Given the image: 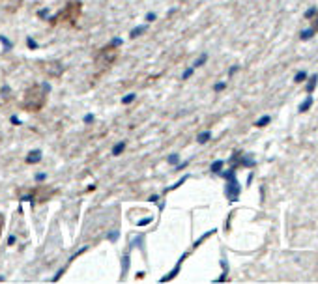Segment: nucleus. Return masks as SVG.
Segmentation results:
<instances>
[{
	"label": "nucleus",
	"instance_id": "nucleus-1",
	"mask_svg": "<svg viewBox=\"0 0 318 284\" xmlns=\"http://www.w3.org/2000/svg\"><path fill=\"white\" fill-rule=\"evenodd\" d=\"M47 96H49V86L36 82V84L28 86L25 93H23V101H21V111L25 113H41L43 107L47 105Z\"/></svg>",
	"mask_w": 318,
	"mask_h": 284
},
{
	"label": "nucleus",
	"instance_id": "nucleus-2",
	"mask_svg": "<svg viewBox=\"0 0 318 284\" xmlns=\"http://www.w3.org/2000/svg\"><path fill=\"white\" fill-rule=\"evenodd\" d=\"M81 17H83V2H81V0H69L58 14L53 15V17L49 19V25H51V27L77 28L79 27Z\"/></svg>",
	"mask_w": 318,
	"mask_h": 284
},
{
	"label": "nucleus",
	"instance_id": "nucleus-3",
	"mask_svg": "<svg viewBox=\"0 0 318 284\" xmlns=\"http://www.w3.org/2000/svg\"><path fill=\"white\" fill-rule=\"evenodd\" d=\"M120 56V41L114 40L111 43H107L105 47H101L100 51L94 56V67H96V79L101 77L107 69H111L114 66V62Z\"/></svg>",
	"mask_w": 318,
	"mask_h": 284
},
{
	"label": "nucleus",
	"instance_id": "nucleus-4",
	"mask_svg": "<svg viewBox=\"0 0 318 284\" xmlns=\"http://www.w3.org/2000/svg\"><path fill=\"white\" fill-rule=\"evenodd\" d=\"M234 170L236 168H230V172H226V174H223L225 178H228V185H226V197L234 202V200H238L240 197V185H238V179H236V176H234Z\"/></svg>",
	"mask_w": 318,
	"mask_h": 284
},
{
	"label": "nucleus",
	"instance_id": "nucleus-5",
	"mask_svg": "<svg viewBox=\"0 0 318 284\" xmlns=\"http://www.w3.org/2000/svg\"><path fill=\"white\" fill-rule=\"evenodd\" d=\"M56 191L54 189H47L45 185H40V187H34L32 191H30V202H47V200H51V197H54Z\"/></svg>",
	"mask_w": 318,
	"mask_h": 284
},
{
	"label": "nucleus",
	"instance_id": "nucleus-6",
	"mask_svg": "<svg viewBox=\"0 0 318 284\" xmlns=\"http://www.w3.org/2000/svg\"><path fill=\"white\" fill-rule=\"evenodd\" d=\"M23 6V0H0V10L6 14H15Z\"/></svg>",
	"mask_w": 318,
	"mask_h": 284
},
{
	"label": "nucleus",
	"instance_id": "nucleus-7",
	"mask_svg": "<svg viewBox=\"0 0 318 284\" xmlns=\"http://www.w3.org/2000/svg\"><path fill=\"white\" fill-rule=\"evenodd\" d=\"M311 105H312V96L309 93V96H307V98H305V100L299 103L298 111H299V113H307V111L311 109Z\"/></svg>",
	"mask_w": 318,
	"mask_h": 284
},
{
	"label": "nucleus",
	"instance_id": "nucleus-8",
	"mask_svg": "<svg viewBox=\"0 0 318 284\" xmlns=\"http://www.w3.org/2000/svg\"><path fill=\"white\" fill-rule=\"evenodd\" d=\"M38 161H41V152H40V150H36V152L28 153V157H27L28 165H32V163H38Z\"/></svg>",
	"mask_w": 318,
	"mask_h": 284
},
{
	"label": "nucleus",
	"instance_id": "nucleus-9",
	"mask_svg": "<svg viewBox=\"0 0 318 284\" xmlns=\"http://www.w3.org/2000/svg\"><path fill=\"white\" fill-rule=\"evenodd\" d=\"M316 34V30L314 28H307V30H301V34H299V38H301V41H307V40H311L312 36Z\"/></svg>",
	"mask_w": 318,
	"mask_h": 284
},
{
	"label": "nucleus",
	"instance_id": "nucleus-10",
	"mask_svg": "<svg viewBox=\"0 0 318 284\" xmlns=\"http://www.w3.org/2000/svg\"><path fill=\"white\" fill-rule=\"evenodd\" d=\"M316 82H318V75H311V79H309V84H307V93H312L314 92V88H316Z\"/></svg>",
	"mask_w": 318,
	"mask_h": 284
},
{
	"label": "nucleus",
	"instance_id": "nucleus-11",
	"mask_svg": "<svg viewBox=\"0 0 318 284\" xmlns=\"http://www.w3.org/2000/svg\"><path fill=\"white\" fill-rule=\"evenodd\" d=\"M270 122H272V116H262V118H260L259 122L255 124V126H257V127H264V126H268Z\"/></svg>",
	"mask_w": 318,
	"mask_h": 284
},
{
	"label": "nucleus",
	"instance_id": "nucleus-12",
	"mask_svg": "<svg viewBox=\"0 0 318 284\" xmlns=\"http://www.w3.org/2000/svg\"><path fill=\"white\" fill-rule=\"evenodd\" d=\"M307 79V71H299L296 77H294V82H303Z\"/></svg>",
	"mask_w": 318,
	"mask_h": 284
},
{
	"label": "nucleus",
	"instance_id": "nucleus-13",
	"mask_svg": "<svg viewBox=\"0 0 318 284\" xmlns=\"http://www.w3.org/2000/svg\"><path fill=\"white\" fill-rule=\"evenodd\" d=\"M124 148H126V142H120V144L114 146V150H113V155H118L120 152H124Z\"/></svg>",
	"mask_w": 318,
	"mask_h": 284
},
{
	"label": "nucleus",
	"instance_id": "nucleus-14",
	"mask_svg": "<svg viewBox=\"0 0 318 284\" xmlns=\"http://www.w3.org/2000/svg\"><path fill=\"white\" fill-rule=\"evenodd\" d=\"M316 14H318L316 8H311V10H307V12H305V19H312Z\"/></svg>",
	"mask_w": 318,
	"mask_h": 284
},
{
	"label": "nucleus",
	"instance_id": "nucleus-15",
	"mask_svg": "<svg viewBox=\"0 0 318 284\" xmlns=\"http://www.w3.org/2000/svg\"><path fill=\"white\" fill-rule=\"evenodd\" d=\"M210 137H212V133H210V131L202 133V135L199 137V142H200V144H204V142H208V139H210Z\"/></svg>",
	"mask_w": 318,
	"mask_h": 284
},
{
	"label": "nucleus",
	"instance_id": "nucleus-16",
	"mask_svg": "<svg viewBox=\"0 0 318 284\" xmlns=\"http://www.w3.org/2000/svg\"><path fill=\"white\" fill-rule=\"evenodd\" d=\"M221 166H223V161H215V163L212 165V170L213 172H219V170H221Z\"/></svg>",
	"mask_w": 318,
	"mask_h": 284
},
{
	"label": "nucleus",
	"instance_id": "nucleus-17",
	"mask_svg": "<svg viewBox=\"0 0 318 284\" xmlns=\"http://www.w3.org/2000/svg\"><path fill=\"white\" fill-rule=\"evenodd\" d=\"M135 100V93H129V96H127V98H124V100H122V103H131V101Z\"/></svg>",
	"mask_w": 318,
	"mask_h": 284
},
{
	"label": "nucleus",
	"instance_id": "nucleus-18",
	"mask_svg": "<svg viewBox=\"0 0 318 284\" xmlns=\"http://www.w3.org/2000/svg\"><path fill=\"white\" fill-rule=\"evenodd\" d=\"M312 28H314V30L318 32V14L312 17Z\"/></svg>",
	"mask_w": 318,
	"mask_h": 284
},
{
	"label": "nucleus",
	"instance_id": "nucleus-19",
	"mask_svg": "<svg viewBox=\"0 0 318 284\" xmlns=\"http://www.w3.org/2000/svg\"><path fill=\"white\" fill-rule=\"evenodd\" d=\"M225 86H226V82H221V84H215V90H217V92H219V90H223Z\"/></svg>",
	"mask_w": 318,
	"mask_h": 284
}]
</instances>
